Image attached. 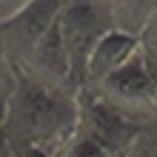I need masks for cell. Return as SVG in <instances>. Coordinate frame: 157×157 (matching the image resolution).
Masks as SVG:
<instances>
[{
	"instance_id": "6da1fadb",
	"label": "cell",
	"mask_w": 157,
	"mask_h": 157,
	"mask_svg": "<svg viewBox=\"0 0 157 157\" xmlns=\"http://www.w3.org/2000/svg\"><path fill=\"white\" fill-rule=\"evenodd\" d=\"M77 132V94L52 89L17 75V86L3 103V134L17 151L54 154Z\"/></svg>"
},
{
	"instance_id": "7a4b0ae2",
	"label": "cell",
	"mask_w": 157,
	"mask_h": 157,
	"mask_svg": "<svg viewBox=\"0 0 157 157\" xmlns=\"http://www.w3.org/2000/svg\"><path fill=\"white\" fill-rule=\"evenodd\" d=\"M112 29H114V12L106 9L103 3H97V0H71L63 9V14L57 20V32H60L63 46H66L71 77H75L77 89H83L86 63H89L91 49Z\"/></svg>"
},
{
	"instance_id": "3957f363",
	"label": "cell",
	"mask_w": 157,
	"mask_h": 157,
	"mask_svg": "<svg viewBox=\"0 0 157 157\" xmlns=\"http://www.w3.org/2000/svg\"><path fill=\"white\" fill-rule=\"evenodd\" d=\"M143 123L123 112H117L114 106H109L97 91L80 89L77 91V132L86 137L97 140L106 151L114 157H126L132 143L137 140Z\"/></svg>"
},
{
	"instance_id": "277c9868",
	"label": "cell",
	"mask_w": 157,
	"mask_h": 157,
	"mask_svg": "<svg viewBox=\"0 0 157 157\" xmlns=\"http://www.w3.org/2000/svg\"><path fill=\"white\" fill-rule=\"evenodd\" d=\"M91 91H97L109 106H114L117 112L140 120V123H146V120H151L157 114V94H154L149 69H146L143 49H137L123 66L114 69Z\"/></svg>"
},
{
	"instance_id": "5b68a950",
	"label": "cell",
	"mask_w": 157,
	"mask_h": 157,
	"mask_svg": "<svg viewBox=\"0 0 157 157\" xmlns=\"http://www.w3.org/2000/svg\"><path fill=\"white\" fill-rule=\"evenodd\" d=\"M71 0H29L17 14L0 23V43L9 54V60L14 63V69L23 66V60L29 57L34 43L49 29H54Z\"/></svg>"
},
{
	"instance_id": "8992f818",
	"label": "cell",
	"mask_w": 157,
	"mask_h": 157,
	"mask_svg": "<svg viewBox=\"0 0 157 157\" xmlns=\"http://www.w3.org/2000/svg\"><path fill=\"white\" fill-rule=\"evenodd\" d=\"M17 75L29 77L34 83H43V86H52V89L71 91V94L80 91L75 86V77H71L69 54H66V46H63V40H60L57 26L49 29L37 43H34V49L29 52V57L23 60V66L17 69Z\"/></svg>"
},
{
	"instance_id": "52a82bcc",
	"label": "cell",
	"mask_w": 157,
	"mask_h": 157,
	"mask_svg": "<svg viewBox=\"0 0 157 157\" xmlns=\"http://www.w3.org/2000/svg\"><path fill=\"white\" fill-rule=\"evenodd\" d=\"M137 49H140V37H137V34L123 32V29H117V26L112 32H106L103 37L97 40V46L91 49V54H89L83 89H94L97 83H103L114 69L123 66Z\"/></svg>"
},
{
	"instance_id": "ba28073f",
	"label": "cell",
	"mask_w": 157,
	"mask_h": 157,
	"mask_svg": "<svg viewBox=\"0 0 157 157\" xmlns=\"http://www.w3.org/2000/svg\"><path fill=\"white\" fill-rule=\"evenodd\" d=\"M52 157H114V154L106 151L97 140L86 137L83 132H75V134H71V137H69V140L63 143Z\"/></svg>"
},
{
	"instance_id": "9c48e42d",
	"label": "cell",
	"mask_w": 157,
	"mask_h": 157,
	"mask_svg": "<svg viewBox=\"0 0 157 157\" xmlns=\"http://www.w3.org/2000/svg\"><path fill=\"white\" fill-rule=\"evenodd\" d=\"M126 157H157V114L146 120Z\"/></svg>"
},
{
	"instance_id": "30bf717a",
	"label": "cell",
	"mask_w": 157,
	"mask_h": 157,
	"mask_svg": "<svg viewBox=\"0 0 157 157\" xmlns=\"http://www.w3.org/2000/svg\"><path fill=\"white\" fill-rule=\"evenodd\" d=\"M14 86H17V69H14V63L9 60L3 43H0V103L9 100V94L14 91Z\"/></svg>"
},
{
	"instance_id": "8fae6325",
	"label": "cell",
	"mask_w": 157,
	"mask_h": 157,
	"mask_svg": "<svg viewBox=\"0 0 157 157\" xmlns=\"http://www.w3.org/2000/svg\"><path fill=\"white\" fill-rule=\"evenodd\" d=\"M140 49L143 52H157V9L149 14V20L143 23V29H140Z\"/></svg>"
},
{
	"instance_id": "7c38bea8",
	"label": "cell",
	"mask_w": 157,
	"mask_h": 157,
	"mask_svg": "<svg viewBox=\"0 0 157 157\" xmlns=\"http://www.w3.org/2000/svg\"><path fill=\"white\" fill-rule=\"evenodd\" d=\"M26 3H29V0H0V23L9 20L12 14H17Z\"/></svg>"
},
{
	"instance_id": "4fadbf2b",
	"label": "cell",
	"mask_w": 157,
	"mask_h": 157,
	"mask_svg": "<svg viewBox=\"0 0 157 157\" xmlns=\"http://www.w3.org/2000/svg\"><path fill=\"white\" fill-rule=\"evenodd\" d=\"M146 57V69H149V77H151V86H154V94H157V52H143Z\"/></svg>"
},
{
	"instance_id": "5bb4252c",
	"label": "cell",
	"mask_w": 157,
	"mask_h": 157,
	"mask_svg": "<svg viewBox=\"0 0 157 157\" xmlns=\"http://www.w3.org/2000/svg\"><path fill=\"white\" fill-rule=\"evenodd\" d=\"M17 154L20 151L12 146V140H9V137L3 134V128H0V157H17Z\"/></svg>"
},
{
	"instance_id": "9a60e30c",
	"label": "cell",
	"mask_w": 157,
	"mask_h": 157,
	"mask_svg": "<svg viewBox=\"0 0 157 157\" xmlns=\"http://www.w3.org/2000/svg\"><path fill=\"white\" fill-rule=\"evenodd\" d=\"M97 3H103L106 9H112V12H117V9H120V6H123V3H126V0H97Z\"/></svg>"
},
{
	"instance_id": "2e32d148",
	"label": "cell",
	"mask_w": 157,
	"mask_h": 157,
	"mask_svg": "<svg viewBox=\"0 0 157 157\" xmlns=\"http://www.w3.org/2000/svg\"><path fill=\"white\" fill-rule=\"evenodd\" d=\"M17 157H49V154H43V151H37V149H26V151H20Z\"/></svg>"
},
{
	"instance_id": "e0dca14e",
	"label": "cell",
	"mask_w": 157,
	"mask_h": 157,
	"mask_svg": "<svg viewBox=\"0 0 157 157\" xmlns=\"http://www.w3.org/2000/svg\"><path fill=\"white\" fill-rule=\"evenodd\" d=\"M0 128H3V103H0Z\"/></svg>"
}]
</instances>
